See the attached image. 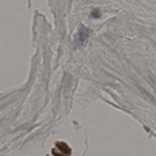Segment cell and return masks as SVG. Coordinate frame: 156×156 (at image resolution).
I'll list each match as a JSON object with an SVG mask.
<instances>
[{
	"mask_svg": "<svg viewBox=\"0 0 156 156\" xmlns=\"http://www.w3.org/2000/svg\"><path fill=\"white\" fill-rule=\"evenodd\" d=\"M91 17L94 19L99 18L101 17V13L100 11L98 9H95L93 10L91 12Z\"/></svg>",
	"mask_w": 156,
	"mask_h": 156,
	"instance_id": "obj_3",
	"label": "cell"
},
{
	"mask_svg": "<svg viewBox=\"0 0 156 156\" xmlns=\"http://www.w3.org/2000/svg\"><path fill=\"white\" fill-rule=\"evenodd\" d=\"M56 148L52 149V152L54 156H70L71 150L66 143L63 142H57Z\"/></svg>",
	"mask_w": 156,
	"mask_h": 156,
	"instance_id": "obj_1",
	"label": "cell"
},
{
	"mask_svg": "<svg viewBox=\"0 0 156 156\" xmlns=\"http://www.w3.org/2000/svg\"><path fill=\"white\" fill-rule=\"evenodd\" d=\"M89 31L85 26H82L77 35V40L79 43H82L88 37Z\"/></svg>",
	"mask_w": 156,
	"mask_h": 156,
	"instance_id": "obj_2",
	"label": "cell"
}]
</instances>
